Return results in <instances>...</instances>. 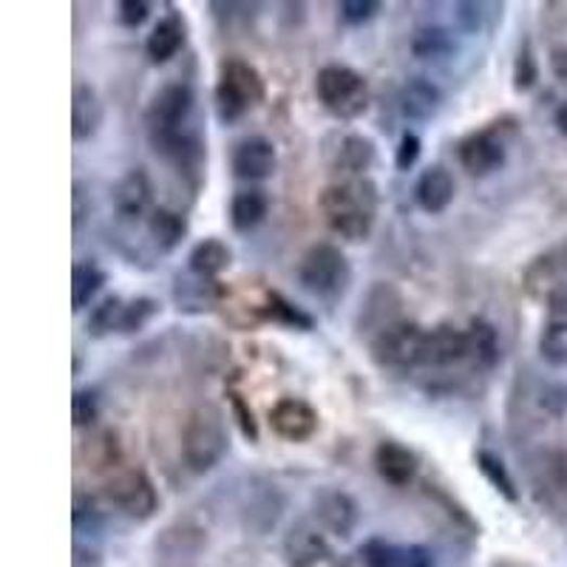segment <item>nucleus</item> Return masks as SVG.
Returning <instances> with one entry per match:
<instances>
[{"mask_svg": "<svg viewBox=\"0 0 567 567\" xmlns=\"http://www.w3.org/2000/svg\"><path fill=\"white\" fill-rule=\"evenodd\" d=\"M117 17L126 29H140L142 23L151 17V3H145V0H123Z\"/></svg>", "mask_w": 567, "mask_h": 567, "instance_id": "58836bf2", "label": "nucleus"}, {"mask_svg": "<svg viewBox=\"0 0 567 567\" xmlns=\"http://www.w3.org/2000/svg\"><path fill=\"white\" fill-rule=\"evenodd\" d=\"M474 460H477V468L482 472V477L491 482V488H494L497 494H502L508 502H519V491H516V482L514 477H511L508 465L502 463L494 451H477Z\"/></svg>", "mask_w": 567, "mask_h": 567, "instance_id": "c756f323", "label": "nucleus"}, {"mask_svg": "<svg viewBox=\"0 0 567 567\" xmlns=\"http://www.w3.org/2000/svg\"><path fill=\"white\" fill-rule=\"evenodd\" d=\"M233 261V253L221 239H205L191 250L188 256V270L193 275H202V279H216L219 273H224Z\"/></svg>", "mask_w": 567, "mask_h": 567, "instance_id": "b1692460", "label": "nucleus"}, {"mask_svg": "<svg viewBox=\"0 0 567 567\" xmlns=\"http://www.w3.org/2000/svg\"><path fill=\"white\" fill-rule=\"evenodd\" d=\"M361 559L363 567H435V553L426 545H398L386 539H369Z\"/></svg>", "mask_w": 567, "mask_h": 567, "instance_id": "2eb2a0df", "label": "nucleus"}, {"mask_svg": "<svg viewBox=\"0 0 567 567\" xmlns=\"http://www.w3.org/2000/svg\"><path fill=\"white\" fill-rule=\"evenodd\" d=\"M230 400H233V414L239 417V426H242L244 437H250V440H256L258 437V428H256V421H253V412L244 405L242 395H230Z\"/></svg>", "mask_w": 567, "mask_h": 567, "instance_id": "37998d69", "label": "nucleus"}, {"mask_svg": "<svg viewBox=\"0 0 567 567\" xmlns=\"http://www.w3.org/2000/svg\"><path fill=\"white\" fill-rule=\"evenodd\" d=\"M193 105H196V96H193V89L188 82H168V86L156 91L145 111L147 140H151V145L156 147L179 137V133L193 131Z\"/></svg>", "mask_w": 567, "mask_h": 567, "instance_id": "20e7f679", "label": "nucleus"}, {"mask_svg": "<svg viewBox=\"0 0 567 567\" xmlns=\"http://www.w3.org/2000/svg\"><path fill=\"white\" fill-rule=\"evenodd\" d=\"M551 72L553 77L567 86V49H553L551 52Z\"/></svg>", "mask_w": 567, "mask_h": 567, "instance_id": "a18cd8bd", "label": "nucleus"}, {"mask_svg": "<svg viewBox=\"0 0 567 567\" xmlns=\"http://www.w3.org/2000/svg\"><path fill=\"white\" fill-rule=\"evenodd\" d=\"M315 94L330 114L340 119L361 117L369 105V89L361 72L349 66H324L315 77Z\"/></svg>", "mask_w": 567, "mask_h": 567, "instance_id": "423d86ee", "label": "nucleus"}, {"mask_svg": "<svg viewBox=\"0 0 567 567\" xmlns=\"http://www.w3.org/2000/svg\"><path fill=\"white\" fill-rule=\"evenodd\" d=\"M265 77L258 74L256 66L244 60H224L221 63L219 82H216V114L228 126L244 117L253 105L265 100Z\"/></svg>", "mask_w": 567, "mask_h": 567, "instance_id": "7ed1b4c3", "label": "nucleus"}, {"mask_svg": "<svg viewBox=\"0 0 567 567\" xmlns=\"http://www.w3.org/2000/svg\"><path fill=\"white\" fill-rule=\"evenodd\" d=\"M377 184L366 177L330 184L321 196V210L332 233L347 242H366L377 219Z\"/></svg>", "mask_w": 567, "mask_h": 567, "instance_id": "f257e3e1", "label": "nucleus"}, {"mask_svg": "<svg viewBox=\"0 0 567 567\" xmlns=\"http://www.w3.org/2000/svg\"><path fill=\"white\" fill-rule=\"evenodd\" d=\"M460 165L477 179L491 177L505 165V145L491 131L472 133L460 145Z\"/></svg>", "mask_w": 567, "mask_h": 567, "instance_id": "dca6fc26", "label": "nucleus"}, {"mask_svg": "<svg viewBox=\"0 0 567 567\" xmlns=\"http://www.w3.org/2000/svg\"><path fill=\"white\" fill-rule=\"evenodd\" d=\"M184 37H188V29H184L182 15L170 12V15H165L163 21L151 29V35H147L145 40L147 57L154 60V63H168V60H173L179 52H182Z\"/></svg>", "mask_w": 567, "mask_h": 567, "instance_id": "412c9836", "label": "nucleus"}, {"mask_svg": "<svg viewBox=\"0 0 567 567\" xmlns=\"http://www.w3.org/2000/svg\"><path fill=\"white\" fill-rule=\"evenodd\" d=\"M421 151H423L421 137L412 131H405L398 142V154H395V165H398V170H412L414 165H417V159H421Z\"/></svg>", "mask_w": 567, "mask_h": 567, "instance_id": "4c0bfd02", "label": "nucleus"}, {"mask_svg": "<svg viewBox=\"0 0 567 567\" xmlns=\"http://www.w3.org/2000/svg\"><path fill=\"white\" fill-rule=\"evenodd\" d=\"M312 516H315V523L321 525L324 531L347 539L352 537V531L358 528V523H361V508H358V502H355L347 491L321 488V491L312 497Z\"/></svg>", "mask_w": 567, "mask_h": 567, "instance_id": "1a4fd4ad", "label": "nucleus"}, {"mask_svg": "<svg viewBox=\"0 0 567 567\" xmlns=\"http://www.w3.org/2000/svg\"><path fill=\"white\" fill-rule=\"evenodd\" d=\"M111 502L137 523H145L159 511V494L145 472H126L111 479Z\"/></svg>", "mask_w": 567, "mask_h": 567, "instance_id": "6e6552de", "label": "nucleus"}, {"mask_svg": "<svg viewBox=\"0 0 567 567\" xmlns=\"http://www.w3.org/2000/svg\"><path fill=\"white\" fill-rule=\"evenodd\" d=\"M105 273L94 261H77L72 267V310L82 312L94 301V295L103 289Z\"/></svg>", "mask_w": 567, "mask_h": 567, "instance_id": "c85d7f7f", "label": "nucleus"}, {"mask_svg": "<svg viewBox=\"0 0 567 567\" xmlns=\"http://www.w3.org/2000/svg\"><path fill=\"white\" fill-rule=\"evenodd\" d=\"M375 142L363 137V133H349L344 137L338 145V156H335V163H338L340 170H347L352 173L355 179L366 177V170L375 165Z\"/></svg>", "mask_w": 567, "mask_h": 567, "instance_id": "393cba45", "label": "nucleus"}, {"mask_svg": "<svg viewBox=\"0 0 567 567\" xmlns=\"http://www.w3.org/2000/svg\"><path fill=\"white\" fill-rule=\"evenodd\" d=\"M123 310H126V304H123V298H117V295H108L105 301L96 304L89 315V324H86L91 338H105V335H111L114 330L119 332V318H123Z\"/></svg>", "mask_w": 567, "mask_h": 567, "instance_id": "2f4dec72", "label": "nucleus"}, {"mask_svg": "<svg viewBox=\"0 0 567 567\" xmlns=\"http://www.w3.org/2000/svg\"><path fill=\"white\" fill-rule=\"evenodd\" d=\"M267 210H270V199L265 191H258V188L239 191L230 202V224L236 233H250L265 221Z\"/></svg>", "mask_w": 567, "mask_h": 567, "instance_id": "5701e85b", "label": "nucleus"}, {"mask_svg": "<svg viewBox=\"0 0 567 567\" xmlns=\"http://www.w3.org/2000/svg\"><path fill=\"white\" fill-rule=\"evenodd\" d=\"M270 428L281 440L307 442L318 431V412L301 398H281L270 409Z\"/></svg>", "mask_w": 567, "mask_h": 567, "instance_id": "f8f14e48", "label": "nucleus"}, {"mask_svg": "<svg viewBox=\"0 0 567 567\" xmlns=\"http://www.w3.org/2000/svg\"><path fill=\"white\" fill-rule=\"evenodd\" d=\"M100 417V398L94 389H77L72 398V421L74 426H91Z\"/></svg>", "mask_w": 567, "mask_h": 567, "instance_id": "72a5a7b5", "label": "nucleus"}, {"mask_svg": "<svg viewBox=\"0 0 567 567\" xmlns=\"http://www.w3.org/2000/svg\"><path fill=\"white\" fill-rule=\"evenodd\" d=\"M423 340H426V330L409 324V321H395L372 338V347H369L372 349V361L377 366L389 369L421 366Z\"/></svg>", "mask_w": 567, "mask_h": 567, "instance_id": "0eeeda50", "label": "nucleus"}, {"mask_svg": "<svg viewBox=\"0 0 567 567\" xmlns=\"http://www.w3.org/2000/svg\"><path fill=\"white\" fill-rule=\"evenodd\" d=\"M267 315L273 318L275 324H284L289 330H304L310 332L315 326L312 315L301 310V307H295L293 301H287L281 293H267Z\"/></svg>", "mask_w": 567, "mask_h": 567, "instance_id": "7c9ffc66", "label": "nucleus"}, {"mask_svg": "<svg viewBox=\"0 0 567 567\" xmlns=\"http://www.w3.org/2000/svg\"><path fill=\"white\" fill-rule=\"evenodd\" d=\"M375 468L377 474L395 488H403L409 482H414L417 477V468H421V460L414 454L409 446L398 440H384L377 442L375 449Z\"/></svg>", "mask_w": 567, "mask_h": 567, "instance_id": "f3484780", "label": "nucleus"}, {"mask_svg": "<svg viewBox=\"0 0 567 567\" xmlns=\"http://www.w3.org/2000/svg\"><path fill=\"white\" fill-rule=\"evenodd\" d=\"M414 199L426 214H442L454 202V179H451L449 170L442 165H431V168L423 170L417 184H414Z\"/></svg>", "mask_w": 567, "mask_h": 567, "instance_id": "6ab92c4d", "label": "nucleus"}, {"mask_svg": "<svg viewBox=\"0 0 567 567\" xmlns=\"http://www.w3.org/2000/svg\"><path fill=\"white\" fill-rule=\"evenodd\" d=\"M458 52V40L446 26H421L412 35V54L421 60H446Z\"/></svg>", "mask_w": 567, "mask_h": 567, "instance_id": "bb28decb", "label": "nucleus"}, {"mask_svg": "<svg viewBox=\"0 0 567 567\" xmlns=\"http://www.w3.org/2000/svg\"><path fill=\"white\" fill-rule=\"evenodd\" d=\"M147 236L154 242V247L159 253L177 250L182 244L184 233H188V221L177 210H168V207H154V214L147 216L145 221Z\"/></svg>", "mask_w": 567, "mask_h": 567, "instance_id": "4be33fe9", "label": "nucleus"}, {"mask_svg": "<svg viewBox=\"0 0 567 567\" xmlns=\"http://www.w3.org/2000/svg\"><path fill=\"white\" fill-rule=\"evenodd\" d=\"M442 105V91L437 82L426 80V77H412L400 91V111L403 117L426 123L440 111Z\"/></svg>", "mask_w": 567, "mask_h": 567, "instance_id": "aec40b11", "label": "nucleus"}, {"mask_svg": "<svg viewBox=\"0 0 567 567\" xmlns=\"http://www.w3.org/2000/svg\"><path fill=\"white\" fill-rule=\"evenodd\" d=\"M465 358H468V335H465L463 330L442 324L426 332L421 366L449 369L454 366V363H463Z\"/></svg>", "mask_w": 567, "mask_h": 567, "instance_id": "4468645a", "label": "nucleus"}, {"mask_svg": "<svg viewBox=\"0 0 567 567\" xmlns=\"http://www.w3.org/2000/svg\"><path fill=\"white\" fill-rule=\"evenodd\" d=\"M551 472H553V479H556V486H559L562 491H567V449L559 451V454L553 458Z\"/></svg>", "mask_w": 567, "mask_h": 567, "instance_id": "49530a36", "label": "nucleus"}, {"mask_svg": "<svg viewBox=\"0 0 567 567\" xmlns=\"http://www.w3.org/2000/svg\"><path fill=\"white\" fill-rule=\"evenodd\" d=\"M539 77V68H537V57L531 54V49L525 46V49H519V54H516V63H514V89L516 91H528L537 82Z\"/></svg>", "mask_w": 567, "mask_h": 567, "instance_id": "e433bc0d", "label": "nucleus"}, {"mask_svg": "<svg viewBox=\"0 0 567 567\" xmlns=\"http://www.w3.org/2000/svg\"><path fill=\"white\" fill-rule=\"evenodd\" d=\"M539 349H542V358H545L547 363H553V366H565L567 363V332L547 324V330L542 332V338H539Z\"/></svg>", "mask_w": 567, "mask_h": 567, "instance_id": "f704fd0d", "label": "nucleus"}, {"mask_svg": "<svg viewBox=\"0 0 567 567\" xmlns=\"http://www.w3.org/2000/svg\"><path fill=\"white\" fill-rule=\"evenodd\" d=\"M216 281L202 279V275H193L191 279H177V287H173V301L182 312H205L210 310V304L216 301Z\"/></svg>", "mask_w": 567, "mask_h": 567, "instance_id": "cd10ccee", "label": "nucleus"}, {"mask_svg": "<svg viewBox=\"0 0 567 567\" xmlns=\"http://www.w3.org/2000/svg\"><path fill=\"white\" fill-rule=\"evenodd\" d=\"M230 449V431L219 405H196L184 423L182 460L193 474L214 472Z\"/></svg>", "mask_w": 567, "mask_h": 567, "instance_id": "f03ea898", "label": "nucleus"}, {"mask_svg": "<svg viewBox=\"0 0 567 567\" xmlns=\"http://www.w3.org/2000/svg\"><path fill=\"white\" fill-rule=\"evenodd\" d=\"M281 556L287 567H318L330 559V542L324 528L312 523H295L281 539Z\"/></svg>", "mask_w": 567, "mask_h": 567, "instance_id": "9d476101", "label": "nucleus"}, {"mask_svg": "<svg viewBox=\"0 0 567 567\" xmlns=\"http://www.w3.org/2000/svg\"><path fill=\"white\" fill-rule=\"evenodd\" d=\"M458 21L465 31H479L482 29V7L479 3H460Z\"/></svg>", "mask_w": 567, "mask_h": 567, "instance_id": "c03bdc74", "label": "nucleus"}, {"mask_svg": "<svg viewBox=\"0 0 567 567\" xmlns=\"http://www.w3.org/2000/svg\"><path fill=\"white\" fill-rule=\"evenodd\" d=\"M547 324L567 332V287L556 289L547 298Z\"/></svg>", "mask_w": 567, "mask_h": 567, "instance_id": "ea45409f", "label": "nucleus"}, {"mask_svg": "<svg viewBox=\"0 0 567 567\" xmlns=\"http://www.w3.org/2000/svg\"><path fill=\"white\" fill-rule=\"evenodd\" d=\"M298 281L307 293L318 295V298H338L347 293L349 281H352V267L344 250L335 244H312L298 261Z\"/></svg>", "mask_w": 567, "mask_h": 567, "instance_id": "39448f33", "label": "nucleus"}, {"mask_svg": "<svg viewBox=\"0 0 567 567\" xmlns=\"http://www.w3.org/2000/svg\"><path fill=\"white\" fill-rule=\"evenodd\" d=\"M159 312V301H154V298H133V301L126 304V310H123V318H119V332L123 335H131V332H140L145 330L151 321H154V315Z\"/></svg>", "mask_w": 567, "mask_h": 567, "instance_id": "473e14b6", "label": "nucleus"}, {"mask_svg": "<svg viewBox=\"0 0 567 567\" xmlns=\"http://www.w3.org/2000/svg\"><path fill=\"white\" fill-rule=\"evenodd\" d=\"M381 3L377 0H344V3H338V15L340 21L349 23V26H363V23H369L372 17H377V12H381Z\"/></svg>", "mask_w": 567, "mask_h": 567, "instance_id": "c9c22d12", "label": "nucleus"}, {"mask_svg": "<svg viewBox=\"0 0 567 567\" xmlns=\"http://www.w3.org/2000/svg\"><path fill=\"white\" fill-rule=\"evenodd\" d=\"M553 123H556V128H559V131L567 137V103L556 108V114H553Z\"/></svg>", "mask_w": 567, "mask_h": 567, "instance_id": "de8ad7c7", "label": "nucleus"}, {"mask_svg": "<svg viewBox=\"0 0 567 567\" xmlns=\"http://www.w3.org/2000/svg\"><path fill=\"white\" fill-rule=\"evenodd\" d=\"M111 202L117 210L119 219H142V216L154 214V182L142 168L128 170L126 177L119 179L111 191Z\"/></svg>", "mask_w": 567, "mask_h": 567, "instance_id": "9b49d317", "label": "nucleus"}, {"mask_svg": "<svg viewBox=\"0 0 567 567\" xmlns=\"http://www.w3.org/2000/svg\"><path fill=\"white\" fill-rule=\"evenodd\" d=\"M103 100L89 82H77L72 91V137L74 142L91 140L103 126Z\"/></svg>", "mask_w": 567, "mask_h": 567, "instance_id": "a211bd4d", "label": "nucleus"}, {"mask_svg": "<svg viewBox=\"0 0 567 567\" xmlns=\"http://www.w3.org/2000/svg\"><path fill=\"white\" fill-rule=\"evenodd\" d=\"M465 335H468V358L479 369H491L500 361V335H497L494 324H488L482 318H474Z\"/></svg>", "mask_w": 567, "mask_h": 567, "instance_id": "a878e982", "label": "nucleus"}, {"mask_svg": "<svg viewBox=\"0 0 567 567\" xmlns=\"http://www.w3.org/2000/svg\"><path fill=\"white\" fill-rule=\"evenodd\" d=\"M542 409H547L551 414H565L567 412V389L565 386H547L542 391Z\"/></svg>", "mask_w": 567, "mask_h": 567, "instance_id": "79ce46f5", "label": "nucleus"}, {"mask_svg": "<svg viewBox=\"0 0 567 567\" xmlns=\"http://www.w3.org/2000/svg\"><path fill=\"white\" fill-rule=\"evenodd\" d=\"M233 173L244 182H261L270 179L279 168V151L267 137H247L233 151Z\"/></svg>", "mask_w": 567, "mask_h": 567, "instance_id": "ddd939ff", "label": "nucleus"}, {"mask_svg": "<svg viewBox=\"0 0 567 567\" xmlns=\"http://www.w3.org/2000/svg\"><path fill=\"white\" fill-rule=\"evenodd\" d=\"M89 214H91V199L86 196V191H82V184L77 182L72 193V228L80 230L82 221H86V216Z\"/></svg>", "mask_w": 567, "mask_h": 567, "instance_id": "a19ab883", "label": "nucleus"}]
</instances>
